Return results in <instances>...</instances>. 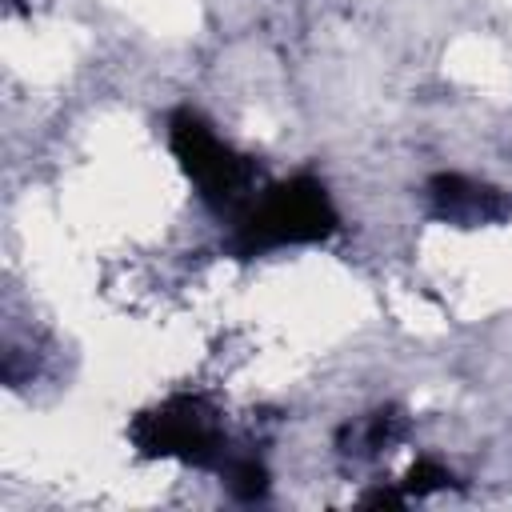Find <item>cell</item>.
I'll return each mask as SVG.
<instances>
[{"instance_id": "obj_1", "label": "cell", "mask_w": 512, "mask_h": 512, "mask_svg": "<svg viewBox=\"0 0 512 512\" xmlns=\"http://www.w3.org/2000/svg\"><path fill=\"white\" fill-rule=\"evenodd\" d=\"M340 224L328 188L312 176H292L260 192L240 216L232 232V248L240 256H256L284 244H316L332 236Z\"/></svg>"}, {"instance_id": "obj_2", "label": "cell", "mask_w": 512, "mask_h": 512, "mask_svg": "<svg viewBox=\"0 0 512 512\" xmlns=\"http://www.w3.org/2000/svg\"><path fill=\"white\" fill-rule=\"evenodd\" d=\"M168 148H172L176 164L184 168V176L204 196V204H212L216 212L240 216L256 200L252 192H256L260 168L248 156H240L236 148H228L200 112L176 108L168 116Z\"/></svg>"}, {"instance_id": "obj_3", "label": "cell", "mask_w": 512, "mask_h": 512, "mask_svg": "<svg viewBox=\"0 0 512 512\" xmlns=\"http://www.w3.org/2000/svg\"><path fill=\"white\" fill-rule=\"evenodd\" d=\"M132 444L144 456L160 460H184L196 468H220L228 460L224 428L200 396H172L148 412H140L128 428Z\"/></svg>"}, {"instance_id": "obj_4", "label": "cell", "mask_w": 512, "mask_h": 512, "mask_svg": "<svg viewBox=\"0 0 512 512\" xmlns=\"http://www.w3.org/2000/svg\"><path fill=\"white\" fill-rule=\"evenodd\" d=\"M428 204L440 220L460 224V228L504 224L512 216V196L504 188L460 176V172H436L428 180Z\"/></svg>"}, {"instance_id": "obj_5", "label": "cell", "mask_w": 512, "mask_h": 512, "mask_svg": "<svg viewBox=\"0 0 512 512\" xmlns=\"http://www.w3.org/2000/svg\"><path fill=\"white\" fill-rule=\"evenodd\" d=\"M220 476L236 500H260L268 492V468L256 456H228L220 464Z\"/></svg>"}, {"instance_id": "obj_6", "label": "cell", "mask_w": 512, "mask_h": 512, "mask_svg": "<svg viewBox=\"0 0 512 512\" xmlns=\"http://www.w3.org/2000/svg\"><path fill=\"white\" fill-rule=\"evenodd\" d=\"M400 432H404V416H400L396 408H380V412H372V416L356 428V452L372 456V452L388 448L392 440H400Z\"/></svg>"}, {"instance_id": "obj_7", "label": "cell", "mask_w": 512, "mask_h": 512, "mask_svg": "<svg viewBox=\"0 0 512 512\" xmlns=\"http://www.w3.org/2000/svg\"><path fill=\"white\" fill-rule=\"evenodd\" d=\"M448 480H452V472H448L440 460H416V464L404 472L400 492H404V496H428V492H436V488H448Z\"/></svg>"}, {"instance_id": "obj_8", "label": "cell", "mask_w": 512, "mask_h": 512, "mask_svg": "<svg viewBox=\"0 0 512 512\" xmlns=\"http://www.w3.org/2000/svg\"><path fill=\"white\" fill-rule=\"evenodd\" d=\"M8 4H12L16 12H24V8H28V0H8Z\"/></svg>"}]
</instances>
